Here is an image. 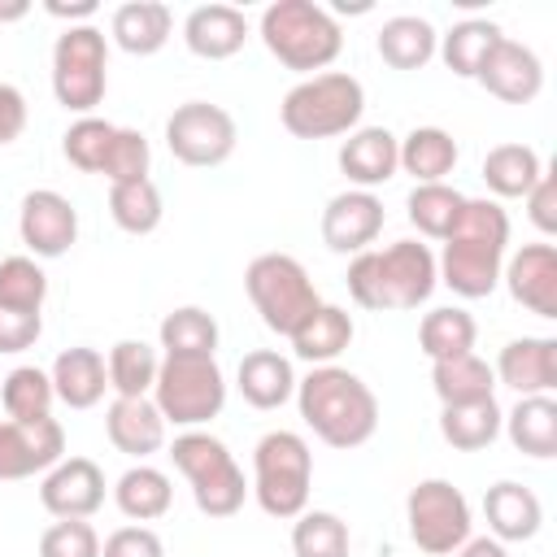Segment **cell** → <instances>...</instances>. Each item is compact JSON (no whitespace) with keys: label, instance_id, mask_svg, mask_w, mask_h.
<instances>
[{"label":"cell","instance_id":"obj_52","mask_svg":"<svg viewBox=\"0 0 557 557\" xmlns=\"http://www.w3.org/2000/svg\"><path fill=\"white\" fill-rule=\"evenodd\" d=\"M453 557H509V553H505V544H500V540H492V535H479V540L470 535Z\"/></svg>","mask_w":557,"mask_h":557},{"label":"cell","instance_id":"obj_22","mask_svg":"<svg viewBox=\"0 0 557 557\" xmlns=\"http://www.w3.org/2000/svg\"><path fill=\"white\" fill-rule=\"evenodd\" d=\"M104 435L126 457H152L165 444V418L157 413L152 396H113L104 409Z\"/></svg>","mask_w":557,"mask_h":557},{"label":"cell","instance_id":"obj_21","mask_svg":"<svg viewBox=\"0 0 557 557\" xmlns=\"http://www.w3.org/2000/svg\"><path fill=\"white\" fill-rule=\"evenodd\" d=\"M483 518H487V531L492 540L500 544H522V540H535L540 527H544V505L531 487L513 483V479H500L483 492Z\"/></svg>","mask_w":557,"mask_h":557},{"label":"cell","instance_id":"obj_11","mask_svg":"<svg viewBox=\"0 0 557 557\" xmlns=\"http://www.w3.org/2000/svg\"><path fill=\"white\" fill-rule=\"evenodd\" d=\"M405 522H409V540L431 557L457 553L470 540V527H474L470 500L448 479H422L405 496Z\"/></svg>","mask_w":557,"mask_h":557},{"label":"cell","instance_id":"obj_48","mask_svg":"<svg viewBox=\"0 0 557 557\" xmlns=\"http://www.w3.org/2000/svg\"><path fill=\"white\" fill-rule=\"evenodd\" d=\"M100 557H165V544H161V535L152 527L131 522V527H117L100 544Z\"/></svg>","mask_w":557,"mask_h":557},{"label":"cell","instance_id":"obj_12","mask_svg":"<svg viewBox=\"0 0 557 557\" xmlns=\"http://www.w3.org/2000/svg\"><path fill=\"white\" fill-rule=\"evenodd\" d=\"M239 126L222 104L209 100H187L165 117V148L174 161L191 170H213L235 152Z\"/></svg>","mask_w":557,"mask_h":557},{"label":"cell","instance_id":"obj_32","mask_svg":"<svg viewBox=\"0 0 557 557\" xmlns=\"http://www.w3.org/2000/svg\"><path fill=\"white\" fill-rule=\"evenodd\" d=\"M431 387L440 405H470L496 392V374L479 352H457V357L431 361Z\"/></svg>","mask_w":557,"mask_h":557},{"label":"cell","instance_id":"obj_4","mask_svg":"<svg viewBox=\"0 0 557 557\" xmlns=\"http://www.w3.org/2000/svg\"><path fill=\"white\" fill-rule=\"evenodd\" d=\"M261 44L270 48V57L296 74H322L339 48H344V30L331 17V9L313 4V0H274L261 9Z\"/></svg>","mask_w":557,"mask_h":557},{"label":"cell","instance_id":"obj_28","mask_svg":"<svg viewBox=\"0 0 557 557\" xmlns=\"http://www.w3.org/2000/svg\"><path fill=\"white\" fill-rule=\"evenodd\" d=\"M500 431L509 444L527 457H557V400L553 396H518V405L505 413Z\"/></svg>","mask_w":557,"mask_h":557},{"label":"cell","instance_id":"obj_23","mask_svg":"<svg viewBox=\"0 0 557 557\" xmlns=\"http://www.w3.org/2000/svg\"><path fill=\"white\" fill-rule=\"evenodd\" d=\"M248 39V17L235 4H200L183 17V44L200 61H226L244 48Z\"/></svg>","mask_w":557,"mask_h":557},{"label":"cell","instance_id":"obj_44","mask_svg":"<svg viewBox=\"0 0 557 557\" xmlns=\"http://www.w3.org/2000/svg\"><path fill=\"white\" fill-rule=\"evenodd\" d=\"M48 300V274L35 257H4L0 261V305L9 309H44Z\"/></svg>","mask_w":557,"mask_h":557},{"label":"cell","instance_id":"obj_25","mask_svg":"<svg viewBox=\"0 0 557 557\" xmlns=\"http://www.w3.org/2000/svg\"><path fill=\"white\" fill-rule=\"evenodd\" d=\"M48 379H52L57 400L70 405V409H91V405H100V400H104V387H109L104 357H100L96 348H87V344L57 352Z\"/></svg>","mask_w":557,"mask_h":557},{"label":"cell","instance_id":"obj_36","mask_svg":"<svg viewBox=\"0 0 557 557\" xmlns=\"http://www.w3.org/2000/svg\"><path fill=\"white\" fill-rule=\"evenodd\" d=\"M157 339H161L165 357H213L218 352V322L209 309L183 305V309H170L161 318Z\"/></svg>","mask_w":557,"mask_h":557},{"label":"cell","instance_id":"obj_27","mask_svg":"<svg viewBox=\"0 0 557 557\" xmlns=\"http://www.w3.org/2000/svg\"><path fill=\"white\" fill-rule=\"evenodd\" d=\"M352 313L339 309V305H318L287 339H292V352L309 366H335V357L352 344Z\"/></svg>","mask_w":557,"mask_h":557},{"label":"cell","instance_id":"obj_37","mask_svg":"<svg viewBox=\"0 0 557 557\" xmlns=\"http://www.w3.org/2000/svg\"><path fill=\"white\" fill-rule=\"evenodd\" d=\"M109 218L126 231V235H152L165 218L161 205V187L152 178H135V183H113L109 187Z\"/></svg>","mask_w":557,"mask_h":557},{"label":"cell","instance_id":"obj_16","mask_svg":"<svg viewBox=\"0 0 557 557\" xmlns=\"http://www.w3.org/2000/svg\"><path fill=\"white\" fill-rule=\"evenodd\" d=\"M383 231V200L374 191H339L322 209V244L331 252H366Z\"/></svg>","mask_w":557,"mask_h":557},{"label":"cell","instance_id":"obj_18","mask_svg":"<svg viewBox=\"0 0 557 557\" xmlns=\"http://www.w3.org/2000/svg\"><path fill=\"white\" fill-rule=\"evenodd\" d=\"M492 374L505 387H513L518 396H553V387H557V339L553 335L509 339L500 348Z\"/></svg>","mask_w":557,"mask_h":557},{"label":"cell","instance_id":"obj_47","mask_svg":"<svg viewBox=\"0 0 557 557\" xmlns=\"http://www.w3.org/2000/svg\"><path fill=\"white\" fill-rule=\"evenodd\" d=\"M44 335V313L0 305V352H26Z\"/></svg>","mask_w":557,"mask_h":557},{"label":"cell","instance_id":"obj_17","mask_svg":"<svg viewBox=\"0 0 557 557\" xmlns=\"http://www.w3.org/2000/svg\"><path fill=\"white\" fill-rule=\"evenodd\" d=\"M509 296L535 313V318H557V248L553 244H522L505 270H500Z\"/></svg>","mask_w":557,"mask_h":557},{"label":"cell","instance_id":"obj_33","mask_svg":"<svg viewBox=\"0 0 557 557\" xmlns=\"http://www.w3.org/2000/svg\"><path fill=\"white\" fill-rule=\"evenodd\" d=\"M457 157V139L444 126H413L400 139V170L413 174V183H444Z\"/></svg>","mask_w":557,"mask_h":557},{"label":"cell","instance_id":"obj_10","mask_svg":"<svg viewBox=\"0 0 557 557\" xmlns=\"http://www.w3.org/2000/svg\"><path fill=\"white\" fill-rule=\"evenodd\" d=\"M109 87V39L100 26H65L52 44V96L61 109L87 117Z\"/></svg>","mask_w":557,"mask_h":557},{"label":"cell","instance_id":"obj_1","mask_svg":"<svg viewBox=\"0 0 557 557\" xmlns=\"http://www.w3.org/2000/svg\"><path fill=\"white\" fill-rule=\"evenodd\" d=\"M505 248H509V213L500 209V200L466 196V205L444 239V252L435 261V274L448 292H457L466 300H483L500 283Z\"/></svg>","mask_w":557,"mask_h":557},{"label":"cell","instance_id":"obj_8","mask_svg":"<svg viewBox=\"0 0 557 557\" xmlns=\"http://www.w3.org/2000/svg\"><path fill=\"white\" fill-rule=\"evenodd\" d=\"M244 292H248L252 309L261 313V322L274 335H292L322 305L309 270L292 252H261V257H252L248 270H244Z\"/></svg>","mask_w":557,"mask_h":557},{"label":"cell","instance_id":"obj_38","mask_svg":"<svg viewBox=\"0 0 557 557\" xmlns=\"http://www.w3.org/2000/svg\"><path fill=\"white\" fill-rule=\"evenodd\" d=\"M104 370H109V387L117 396H152L161 357L144 339H117L109 348V357H104Z\"/></svg>","mask_w":557,"mask_h":557},{"label":"cell","instance_id":"obj_31","mask_svg":"<svg viewBox=\"0 0 557 557\" xmlns=\"http://www.w3.org/2000/svg\"><path fill=\"white\" fill-rule=\"evenodd\" d=\"M379 57L392 65V70H422L431 57H435V48H440V35H435V26L426 22V17H418V13H400V17H387L383 26H379Z\"/></svg>","mask_w":557,"mask_h":557},{"label":"cell","instance_id":"obj_43","mask_svg":"<svg viewBox=\"0 0 557 557\" xmlns=\"http://www.w3.org/2000/svg\"><path fill=\"white\" fill-rule=\"evenodd\" d=\"M113 135H117V126H113V122H104V117L87 113V117L70 122V131L61 135V152H65V161H70L74 170H83V174H100V165H104V152H109Z\"/></svg>","mask_w":557,"mask_h":557},{"label":"cell","instance_id":"obj_35","mask_svg":"<svg viewBox=\"0 0 557 557\" xmlns=\"http://www.w3.org/2000/svg\"><path fill=\"white\" fill-rule=\"evenodd\" d=\"M500 422H505V413H500L496 396L470 400V405H444V409H440V435H444L457 453H479V448H487V444L500 435Z\"/></svg>","mask_w":557,"mask_h":557},{"label":"cell","instance_id":"obj_45","mask_svg":"<svg viewBox=\"0 0 557 557\" xmlns=\"http://www.w3.org/2000/svg\"><path fill=\"white\" fill-rule=\"evenodd\" d=\"M148 165H152V148H148L144 131L117 126V135H113V144H109V152H104V165H100V174L109 178V187H113V183L148 178Z\"/></svg>","mask_w":557,"mask_h":557},{"label":"cell","instance_id":"obj_3","mask_svg":"<svg viewBox=\"0 0 557 557\" xmlns=\"http://www.w3.org/2000/svg\"><path fill=\"white\" fill-rule=\"evenodd\" d=\"M440 274H435V252L418 239H396L387 248H366L348 261V296L361 309H418L431 300Z\"/></svg>","mask_w":557,"mask_h":557},{"label":"cell","instance_id":"obj_29","mask_svg":"<svg viewBox=\"0 0 557 557\" xmlns=\"http://www.w3.org/2000/svg\"><path fill=\"white\" fill-rule=\"evenodd\" d=\"M113 505L122 509V518L131 522H157L170 513L174 505V487H170V474L157 470V466H131L117 474L113 483Z\"/></svg>","mask_w":557,"mask_h":557},{"label":"cell","instance_id":"obj_14","mask_svg":"<svg viewBox=\"0 0 557 557\" xmlns=\"http://www.w3.org/2000/svg\"><path fill=\"white\" fill-rule=\"evenodd\" d=\"M17 235H22V244H26L35 257H44V261L65 257V252L74 248V239H78V209H74L61 191L35 187V191L22 196Z\"/></svg>","mask_w":557,"mask_h":557},{"label":"cell","instance_id":"obj_34","mask_svg":"<svg viewBox=\"0 0 557 557\" xmlns=\"http://www.w3.org/2000/svg\"><path fill=\"white\" fill-rule=\"evenodd\" d=\"M505 35H500V26L496 22H487V17H466V22H457L448 35H440V57H444V65L457 74V78H479V70H483V61L492 57V48L500 44Z\"/></svg>","mask_w":557,"mask_h":557},{"label":"cell","instance_id":"obj_7","mask_svg":"<svg viewBox=\"0 0 557 557\" xmlns=\"http://www.w3.org/2000/svg\"><path fill=\"white\" fill-rule=\"evenodd\" d=\"M170 461L187 479L191 500H196V509L205 518H231V513L244 509V496H248L244 470L235 466L231 448L218 435H209V431H183V435H174Z\"/></svg>","mask_w":557,"mask_h":557},{"label":"cell","instance_id":"obj_41","mask_svg":"<svg viewBox=\"0 0 557 557\" xmlns=\"http://www.w3.org/2000/svg\"><path fill=\"white\" fill-rule=\"evenodd\" d=\"M461 205H466V196H461L457 187H448V183H413V191H409V200H405L409 222H413L426 239H440V244L448 239V231H453Z\"/></svg>","mask_w":557,"mask_h":557},{"label":"cell","instance_id":"obj_2","mask_svg":"<svg viewBox=\"0 0 557 557\" xmlns=\"http://www.w3.org/2000/svg\"><path fill=\"white\" fill-rule=\"evenodd\" d=\"M296 405L305 426L331 448H361L379 426V396L344 366H313L296 379Z\"/></svg>","mask_w":557,"mask_h":557},{"label":"cell","instance_id":"obj_13","mask_svg":"<svg viewBox=\"0 0 557 557\" xmlns=\"http://www.w3.org/2000/svg\"><path fill=\"white\" fill-rule=\"evenodd\" d=\"M65 457V431L57 418L39 422H0V483H17L30 474H48Z\"/></svg>","mask_w":557,"mask_h":557},{"label":"cell","instance_id":"obj_15","mask_svg":"<svg viewBox=\"0 0 557 557\" xmlns=\"http://www.w3.org/2000/svg\"><path fill=\"white\" fill-rule=\"evenodd\" d=\"M39 505L52 518H91L104 505V470L91 457H61L39 483Z\"/></svg>","mask_w":557,"mask_h":557},{"label":"cell","instance_id":"obj_53","mask_svg":"<svg viewBox=\"0 0 557 557\" xmlns=\"http://www.w3.org/2000/svg\"><path fill=\"white\" fill-rule=\"evenodd\" d=\"M26 13H30V4H0V22H17Z\"/></svg>","mask_w":557,"mask_h":557},{"label":"cell","instance_id":"obj_46","mask_svg":"<svg viewBox=\"0 0 557 557\" xmlns=\"http://www.w3.org/2000/svg\"><path fill=\"white\" fill-rule=\"evenodd\" d=\"M39 557H100V535L87 518H57L39 535Z\"/></svg>","mask_w":557,"mask_h":557},{"label":"cell","instance_id":"obj_24","mask_svg":"<svg viewBox=\"0 0 557 557\" xmlns=\"http://www.w3.org/2000/svg\"><path fill=\"white\" fill-rule=\"evenodd\" d=\"M109 35L122 52L131 57H152L170 44L174 35V13L161 4V0H126L113 9V22H109Z\"/></svg>","mask_w":557,"mask_h":557},{"label":"cell","instance_id":"obj_20","mask_svg":"<svg viewBox=\"0 0 557 557\" xmlns=\"http://www.w3.org/2000/svg\"><path fill=\"white\" fill-rule=\"evenodd\" d=\"M339 170L357 191H374L400 170V139L387 126H357L339 144Z\"/></svg>","mask_w":557,"mask_h":557},{"label":"cell","instance_id":"obj_39","mask_svg":"<svg viewBox=\"0 0 557 557\" xmlns=\"http://www.w3.org/2000/svg\"><path fill=\"white\" fill-rule=\"evenodd\" d=\"M52 400H57L52 379H48V370H39V366H17V370H9L4 383H0V405H4V413H9L13 422L52 418Z\"/></svg>","mask_w":557,"mask_h":557},{"label":"cell","instance_id":"obj_49","mask_svg":"<svg viewBox=\"0 0 557 557\" xmlns=\"http://www.w3.org/2000/svg\"><path fill=\"white\" fill-rule=\"evenodd\" d=\"M522 200H527V218H531L544 235H557V183H553L548 170L540 174V183H535Z\"/></svg>","mask_w":557,"mask_h":557},{"label":"cell","instance_id":"obj_6","mask_svg":"<svg viewBox=\"0 0 557 557\" xmlns=\"http://www.w3.org/2000/svg\"><path fill=\"white\" fill-rule=\"evenodd\" d=\"M313 483V453L300 431H265L252 448V496L257 505L287 522L309 509Z\"/></svg>","mask_w":557,"mask_h":557},{"label":"cell","instance_id":"obj_30","mask_svg":"<svg viewBox=\"0 0 557 557\" xmlns=\"http://www.w3.org/2000/svg\"><path fill=\"white\" fill-rule=\"evenodd\" d=\"M544 174V161L527 144H496L483 157V183L492 200H522Z\"/></svg>","mask_w":557,"mask_h":557},{"label":"cell","instance_id":"obj_5","mask_svg":"<svg viewBox=\"0 0 557 557\" xmlns=\"http://www.w3.org/2000/svg\"><path fill=\"white\" fill-rule=\"evenodd\" d=\"M361 113H366V87L344 70H322L300 78L278 104V122L296 139L348 135L357 131Z\"/></svg>","mask_w":557,"mask_h":557},{"label":"cell","instance_id":"obj_19","mask_svg":"<svg viewBox=\"0 0 557 557\" xmlns=\"http://www.w3.org/2000/svg\"><path fill=\"white\" fill-rule=\"evenodd\" d=\"M474 83H483L487 96H496L505 104H531L544 87V65H540L535 48H527L518 39H500Z\"/></svg>","mask_w":557,"mask_h":557},{"label":"cell","instance_id":"obj_9","mask_svg":"<svg viewBox=\"0 0 557 557\" xmlns=\"http://www.w3.org/2000/svg\"><path fill=\"white\" fill-rule=\"evenodd\" d=\"M152 405L165 418V426L174 422V426L200 431L205 422H213L226 405V379L218 357H161Z\"/></svg>","mask_w":557,"mask_h":557},{"label":"cell","instance_id":"obj_50","mask_svg":"<svg viewBox=\"0 0 557 557\" xmlns=\"http://www.w3.org/2000/svg\"><path fill=\"white\" fill-rule=\"evenodd\" d=\"M26 117H30L26 96H22L13 83H0V148L13 144V139L26 131Z\"/></svg>","mask_w":557,"mask_h":557},{"label":"cell","instance_id":"obj_42","mask_svg":"<svg viewBox=\"0 0 557 557\" xmlns=\"http://www.w3.org/2000/svg\"><path fill=\"white\" fill-rule=\"evenodd\" d=\"M292 553L296 557H348L352 535L348 522L331 509H305L300 518H292Z\"/></svg>","mask_w":557,"mask_h":557},{"label":"cell","instance_id":"obj_40","mask_svg":"<svg viewBox=\"0 0 557 557\" xmlns=\"http://www.w3.org/2000/svg\"><path fill=\"white\" fill-rule=\"evenodd\" d=\"M474 335H479V322L457 309V305H444V309H431L418 326V344L431 361H444V357H457V352H474Z\"/></svg>","mask_w":557,"mask_h":557},{"label":"cell","instance_id":"obj_51","mask_svg":"<svg viewBox=\"0 0 557 557\" xmlns=\"http://www.w3.org/2000/svg\"><path fill=\"white\" fill-rule=\"evenodd\" d=\"M52 17H65L70 26H87L96 17V0H74V4H61V0H48L44 4Z\"/></svg>","mask_w":557,"mask_h":557},{"label":"cell","instance_id":"obj_26","mask_svg":"<svg viewBox=\"0 0 557 557\" xmlns=\"http://www.w3.org/2000/svg\"><path fill=\"white\" fill-rule=\"evenodd\" d=\"M235 383H239V396L252 405V409H278L296 396V370L283 352L274 348H252L244 352L239 370H235Z\"/></svg>","mask_w":557,"mask_h":557}]
</instances>
